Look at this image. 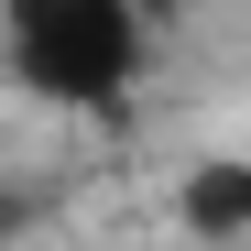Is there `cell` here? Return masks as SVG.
I'll return each instance as SVG.
<instances>
[{"label":"cell","mask_w":251,"mask_h":251,"mask_svg":"<svg viewBox=\"0 0 251 251\" xmlns=\"http://www.w3.org/2000/svg\"><path fill=\"white\" fill-rule=\"evenodd\" d=\"M175 219L197 240H240L251 229V164H197V175L175 186Z\"/></svg>","instance_id":"obj_1"}]
</instances>
